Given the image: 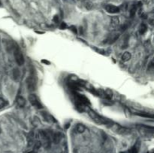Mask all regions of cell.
Segmentation results:
<instances>
[{"mask_svg":"<svg viewBox=\"0 0 154 153\" xmlns=\"http://www.w3.org/2000/svg\"><path fill=\"white\" fill-rule=\"evenodd\" d=\"M29 101L31 103V104L34 107L37 108V109H41L42 108V105L40 103V101H38L37 96L34 95V94H31L29 96Z\"/></svg>","mask_w":154,"mask_h":153,"instance_id":"obj_3","label":"cell"},{"mask_svg":"<svg viewBox=\"0 0 154 153\" xmlns=\"http://www.w3.org/2000/svg\"><path fill=\"white\" fill-rule=\"evenodd\" d=\"M147 26L144 24V23H142V24L141 25V26H140V29H139V32H140V34H141V35L144 34V33L147 32Z\"/></svg>","mask_w":154,"mask_h":153,"instance_id":"obj_18","label":"cell"},{"mask_svg":"<svg viewBox=\"0 0 154 153\" xmlns=\"http://www.w3.org/2000/svg\"><path fill=\"white\" fill-rule=\"evenodd\" d=\"M16 103L18 107H23L26 105V100L22 97H18L16 100Z\"/></svg>","mask_w":154,"mask_h":153,"instance_id":"obj_11","label":"cell"},{"mask_svg":"<svg viewBox=\"0 0 154 153\" xmlns=\"http://www.w3.org/2000/svg\"><path fill=\"white\" fill-rule=\"evenodd\" d=\"M66 27H67V25H66V23H61V25H60V29H66Z\"/></svg>","mask_w":154,"mask_h":153,"instance_id":"obj_22","label":"cell"},{"mask_svg":"<svg viewBox=\"0 0 154 153\" xmlns=\"http://www.w3.org/2000/svg\"><path fill=\"white\" fill-rule=\"evenodd\" d=\"M61 134L60 133H59V132H56L53 134V143L57 144L60 142V140H61Z\"/></svg>","mask_w":154,"mask_h":153,"instance_id":"obj_10","label":"cell"},{"mask_svg":"<svg viewBox=\"0 0 154 153\" xmlns=\"http://www.w3.org/2000/svg\"><path fill=\"white\" fill-rule=\"evenodd\" d=\"M34 151H31V152H26V153H33Z\"/></svg>","mask_w":154,"mask_h":153,"instance_id":"obj_26","label":"cell"},{"mask_svg":"<svg viewBox=\"0 0 154 153\" xmlns=\"http://www.w3.org/2000/svg\"><path fill=\"white\" fill-rule=\"evenodd\" d=\"M0 5H1V2H0Z\"/></svg>","mask_w":154,"mask_h":153,"instance_id":"obj_27","label":"cell"},{"mask_svg":"<svg viewBox=\"0 0 154 153\" xmlns=\"http://www.w3.org/2000/svg\"><path fill=\"white\" fill-rule=\"evenodd\" d=\"M111 128L114 131L120 134H127L131 132V130L129 128L121 126L117 124H111Z\"/></svg>","mask_w":154,"mask_h":153,"instance_id":"obj_2","label":"cell"},{"mask_svg":"<svg viewBox=\"0 0 154 153\" xmlns=\"http://www.w3.org/2000/svg\"><path fill=\"white\" fill-rule=\"evenodd\" d=\"M105 9L110 14H116V13H118L120 11L119 8H118L117 6L112 5H108L105 7Z\"/></svg>","mask_w":154,"mask_h":153,"instance_id":"obj_6","label":"cell"},{"mask_svg":"<svg viewBox=\"0 0 154 153\" xmlns=\"http://www.w3.org/2000/svg\"><path fill=\"white\" fill-rule=\"evenodd\" d=\"M86 130V127L83 124H77L75 126V131L77 134L84 133Z\"/></svg>","mask_w":154,"mask_h":153,"instance_id":"obj_9","label":"cell"},{"mask_svg":"<svg viewBox=\"0 0 154 153\" xmlns=\"http://www.w3.org/2000/svg\"><path fill=\"white\" fill-rule=\"evenodd\" d=\"M132 58V55H131V53H130L129 52H125L123 54V56H122V60L123 61V62H128V61H129L130 60V59Z\"/></svg>","mask_w":154,"mask_h":153,"instance_id":"obj_12","label":"cell"},{"mask_svg":"<svg viewBox=\"0 0 154 153\" xmlns=\"http://www.w3.org/2000/svg\"><path fill=\"white\" fill-rule=\"evenodd\" d=\"M53 21L55 22V23H58L59 22V17L57 16V15H55L54 16V17H53Z\"/></svg>","mask_w":154,"mask_h":153,"instance_id":"obj_23","label":"cell"},{"mask_svg":"<svg viewBox=\"0 0 154 153\" xmlns=\"http://www.w3.org/2000/svg\"><path fill=\"white\" fill-rule=\"evenodd\" d=\"M70 30H71V31H72L75 34H77V32L76 27H75V26H72L70 27Z\"/></svg>","mask_w":154,"mask_h":153,"instance_id":"obj_21","label":"cell"},{"mask_svg":"<svg viewBox=\"0 0 154 153\" xmlns=\"http://www.w3.org/2000/svg\"><path fill=\"white\" fill-rule=\"evenodd\" d=\"M61 153H68V149H67V147H66V146H65V149H63V150L62 151V152H61Z\"/></svg>","mask_w":154,"mask_h":153,"instance_id":"obj_24","label":"cell"},{"mask_svg":"<svg viewBox=\"0 0 154 153\" xmlns=\"http://www.w3.org/2000/svg\"><path fill=\"white\" fill-rule=\"evenodd\" d=\"M120 33L119 32H113L112 34L110 35V36L108 38V42L110 44H112L115 42L118 38H120Z\"/></svg>","mask_w":154,"mask_h":153,"instance_id":"obj_8","label":"cell"},{"mask_svg":"<svg viewBox=\"0 0 154 153\" xmlns=\"http://www.w3.org/2000/svg\"><path fill=\"white\" fill-rule=\"evenodd\" d=\"M140 148V143L138 142L137 143H135V145L129 150V153H138V150Z\"/></svg>","mask_w":154,"mask_h":153,"instance_id":"obj_16","label":"cell"},{"mask_svg":"<svg viewBox=\"0 0 154 153\" xmlns=\"http://www.w3.org/2000/svg\"><path fill=\"white\" fill-rule=\"evenodd\" d=\"M41 145H42V143H41V142L40 141V140H36V141H35V143H34V148H33V151H38V149L41 148Z\"/></svg>","mask_w":154,"mask_h":153,"instance_id":"obj_17","label":"cell"},{"mask_svg":"<svg viewBox=\"0 0 154 153\" xmlns=\"http://www.w3.org/2000/svg\"><path fill=\"white\" fill-rule=\"evenodd\" d=\"M6 104H7L6 101L2 98H0V109H2L3 107H5Z\"/></svg>","mask_w":154,"mask_h":153,"instance_id":"obj_19","label":"cell"},{"mask_svg":"<svg viewBox=\"0 0 154 153\" xmlns=\"http://www.w3.org/2000/svg\"><path fill=\"white\" fill-rule=\"evenodd\" d=\"M41 62H42L43 63H44V64H47V65H50V62L47 61V60H42Z\"/></svg>","mask_w":154,"mask_h":153,"instance_id":"obj_25","label":"cell"},{"mask_svg":"<svg viewBox=\"0 0 154 153\" xmlns=\"http://www.w3.org/2000/svg\"><path fill=\"white\" fill-rule=\"evenodd\" d=\"M119 25H120V18L116 16L112 17L111 19V24H110L111 28L116 29Z\"/></svg>","mask_w":154,"mask_h":153,"instance_id":"obj_7","label":"cell"},{"mask_svg":"<svg viewBox=\"0 0 154 153\" xmlns=\"http://www.w3.org/2000/svg\"><path fill=\"white\" fill-rule=\"evenodd\" d=\"M83 4L85 6V8L88 10H90L93 7V5L92 3L90 1V0H84V2H83Z\"/></svg>","mask_w":154,"mask_h":153,"instance_id":"obj_15","label":"cell"},{"mask_svg":"<svg viewBox=\"0 0 154 153\" xmlns=\"http://www.w3.org/2000/svg\"><path fill=\"white\" fill-rule=\"evenodd\" d=\"M26 86H27L29 91L33 92L35 90V88H36V83H35V80L33 77H29L26 79Z\"/></svg>","mask_w":154,"mask_h":153,"instance_id":"obj_4","label":"cell"},{"mask_svg":"<svg viewBox=\"0 0 154 153\" xmlns=\"http://www.w3.org/2000/svg\"><path fill=\"white\" fill-rule=\"evenodd\" d=\"M136 11H137V5H132L130 8V10H129V14L132 17H133L135 14H136Z\"/></svg>","mask_w":154,"mask_h":153,"instance_id":"obj_14","label":"cell"},{"mask_svg":"<svg viewBox=\"0 0 154 153\" xmlns=\"http://www.w3.org/2000/svg\"><path fill=\"white\" fill-rule=\"evenodd\" d=\"M14 77L16 80H17L20 77V71L18 69H15L14 71Z\"/></svg>","mask_w":154,"mask_h":153,"instance_id":"obj_20","label":"cell"},{"mask_svg":"<svg viewBox=\"0 0 154 153\" xmlns=\"http://www.w3.org/2000/svg\"><path fill=\"white\" fill-rule=\"evenodd\" d=\"M147 153H149V152H147Z\"/></svg>","mask_w":154,"mask_h":153,"instance_id":"obj_28","label":"cell"},{"mask_svg":"<svg viewBox=\"0 0 154 153\" xmlns=\"http://www.w3.org/2000/svg\"><path fill=\"white\" fill-rule=\"evenodd\" d=\"M14 57L17 63L19 65H23L24 63V58H23V53L20 50H16L14 52Z\"/></svg>","mask_w":154,"mask_h":153,"instance_id":"obj_5","label":"cell"},{"mask_svg":"<svg viewBox=\"0 0 154 153\" xmlns=\"http://www.w3.org/2000/svg\"><path fill=\"white\" fill-rule=\"evenodd\" d=\"M87 113L88 115L90 116V118L95 122H96L99 125H108L109 123H111V122L108 119H106L104 118H103V117L100 116L99 114H97L95 111L90 110V109H88L87 110Z\"/></svg>","mask_w":154,"mask_h":153,"instance_id":"obj_1","label":"cell"},{"mask_svg":"<svg viewBox=\"0 0 154 153\" xmlns=\"http://www.w3.org/2000/svg\"><path fill=\"white\" fill-rule=\"evenodd\" d=\"M135 114H137L140 116H142V117H146V118H151V119L153 118V115L149 114L148 113H145V112H136Z\"/></svg>","mask_w":154,"mask_h":153,"instance_id":"obj_13","label":"cell"}]
</instances>
